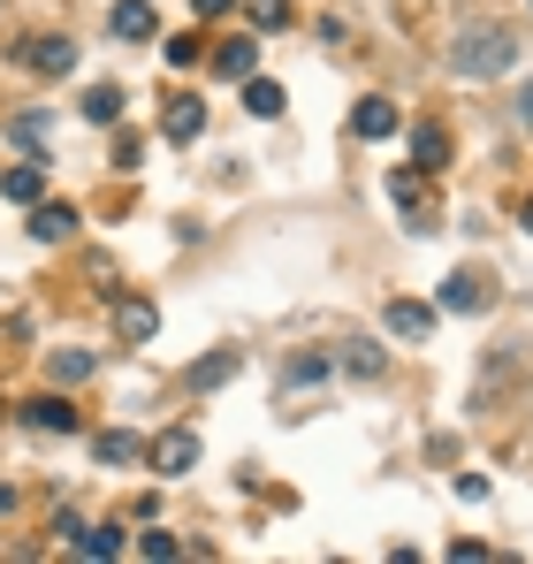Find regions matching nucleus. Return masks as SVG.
Returning a JSON list of instances; mask_svg holds the SVG:
<instances>
[{"label":"nucleus","mask_w":533,"mask_h":564,"mask_svg":"<svg viewBox=\"0 0 533 564\" xmlns=\"http://www.w3.org/2000/svg\"><path fill=\"white\" fill-rule=\"evenodd\" d=\"M519 62V39L503 31V23H465L457 39H449V77H465V85H488V77H503Z\"/></svg>","instance_id":"1"},{"label":"nucleus","mask_w":533,"mask_h":564,"mask_svg":"<svg viewBox=\"0 0 533 564\" xmlns=\"http://www.w3.org/2000/svg\"><path fill=\"white\" fill-rule=\"evenodd\" d=\"M145 458H153V473H161V480H183V473L198 466V435H191V427H161Z\"/></svg>","instance_id":"2"},{"label":"nucleus","mask_w":533,"mask_h":564,"mask_svg":"<svg viewBox=\"0 0 533 564\" xmlns=\"http://www.w3.org/2000/svg\"><path fill=\"white\" fill-rule=\"evenodd\" d=\"M23 420H31L39 435H77V427H85V412H77L69 397H31V404H23Z\"/></svg>","instance_id":"3"},{"label":"nucleus","mask_w":533,"mask_h":564,"mask_svg":"<svg viewBox=\"0 0 533 564\" xmlns=\"http://www.w3.org/2000/svg\"><path fill=\"white\" fill-rule=\"evenodd\" d=\"M198 130H206V99L176 93V99H168V115H161V138H168V145H191Z\"/></svg>","instance_id":"4"},{"label":"nucleus","mask_w":533,"mask_h":564,"mask_svg":"<svg viewBox=\"0 0 533 564\" xmlns=\"http://www.w3.org/2000/svg\"><path fill=\"white\" fill-rule=\"evenodd\" d=\"M153 328H161L153 297H115V336L122 344H153Z\"/></svg>","instance_id":"5"},{"label":"nucleus","mask_w":533,"mask_h":564,"mask_svg":"<svg viewBox=\"0 0 533 564\" xmlns=\"http://www.w3.org/2000/svg\"><path fill=\"white\" fill-rule=\"evenodd\" d=\"M351 130H358V138H396V130H404V115H396V99H373V93H366L351 107Z\"/></svg>","instance_id":"6"},{"label":"nucleus","mask_w":533,"mask_h":564,"mask_svg":"<svg viewBox=\"0 0 533 564\" xmlns=\"http://www.w3.org/2000/svg\"><path fill=\"white\" fill-rule=\"evenodd\" d=\"M389 191H396V206L412 214V229H435V214H427V184H420V161H412V169H396Z\"/></svg>","instance_id":"7"},{"label":"nucleus","mask_w":533,"mask_h":564,"mask_svg":"<svg viewBox=\"0 0 533 564\" xmlns=\"http://www.w3.org/2000/svg\"><path fill=\"white\" fill-rule=\"evenodd\" d=\"M31 237H39V245H69V237H77V206H46V198H39V206H31Z\"/></svg>","instance_id":"8"},{"label":"nucleus","mask_w":533,"mask_h":564,"mask_svg":"<svg viewBox=\"0 0 533 564\" xmlns=\"http://www.w3.org/2000/svg\"><path fill=\"white\" fill-rule=\"evenodd\" d=\"M23 62H31V69H39V77H69V62H77V46H69V39H54V31H46V39H31V54H23Z\"/></svg>","instance_id":"9"},{"label":"nucleus","mask_w":533,"mask_h":564,"mask_svg":"<svg viewBox=\"0 0 533 564\" xmlns=\"http://www.w3.org/2000/svg\"><path fill=\"white\" fill-rule=\"evenodd\" d=\"M115 39H161V23H153V0H115Z\"/></svg>","instance_id":"10"},{"label":"nucleus","mask_w":533,"mask_h":564,"mask_svg":"<svg viewBox=\"0 0 533 564\" xmlns=\"http://www.w3.org/2000/svg\"><path fill=\"white\" fill-rule=\"evenodd\" d=\"M0 191H8L15 206H39V198H46V161H23V169H8V176H0Z\"/></svg>","instance_id":"11"},{"label":"nucleus","mask_w":533,"mask_h":564,"mask_svg":"<svg viewBox=\"0 0 533 564\" xmlns=\"http://www.w3.org/2000/svg\"><path fill=\"white\" fill-rule=\"evenodd\" d=\"M412 161H420V169H449V130L443 122H420V130H412Z\"/></svg>","instance_id":"12"},{"label":"nucleus","mask_w":533,"mask_h":564,"mask_svg":"<svg viewBox=\"0 0 533 564\" xmlns=\"http://www.w3.org/2000/svg\"><path fill=\"white\" fill-rule=\"evenodd\" d=\"M252 62H260V46H252V39H221V46H214V69H221V77H237V85L252 77Z\"/></svg>","instance_id":"13"},{"label":"nucleus","mask_w":533,"mask_h":564,"mask_svg":"<svg viewBox=\"0 0 533 564\" xmlns=\"http://www.w3.org/2000/svg\"><path fill=\"white\" fill-rule=\"evenodd\" d=\"M389 336H412V344H420V336H435V313L412 305V297H396V305H389Z\"/></svg>","instance_id":"14"},{"label":"nucleus","mask_w":533,"mask_h":564,"mask_svg":"<svg viewBox=\"0 0 533 564\" xmlns=\"http://www.w3.org/2000/svg\"><path fill=\"white\" fill-rule=\"evenodd\" d=\"M237 367H244L237 351H206V359L191 367V389H221V381H237Z\"/></svg>","instance_id":"15"},{"label":"nucleus","mask_w":533,"mask_h":564,"mask_svg":"<svg viewBox=\"0 0 533 564\" xmlns=\"http://www.w3.org/2000/svg\"><path fill=\"white\" fill-rule=\"evenodd\" d=\"M46 381H62V389L91 381V351H46Z\"/></svg>","instance_id":"16"},{"label":"nucleus","mask_w":533,"mask_h":564,"mask_svg":"<svg viewBox=\"0 0 533 564\" xmlns=\"http://www.w3.org/2000/svg\"><path fill=\"white\" fill-rule=\"evenodd\" d=\"M244 107H252L260 122H274V115H282L290 99H282V85H274V77H244Z\"/></svg>","instance_id":"17"},{"label":"nucleus","mask_w":533,"mask_h":564,"mask_svg":"<svg viewBox=\"0 0 533 564\" xmlns=\"http://www.w3.org/2000/svg\"><path fill=\"white\" fill-rule=\"evenodd\" d=\"M91 458H99V466H130V458H138V435H130V427H107V435L91 443Z\"/></svg>","instance_id":"18"},{"label":"nucleus","mask_w":533,"mask_h":564,"mask_svg":"<svg viewBox=\"0 0 533 564\" xmlns=\"http://www.w3.org/2000/svg\"><path fill=\"white\" fill-rule=\"evenodd\" d=\"M77 557H91V564H115V557H122V527H85Z\"/></svg>","instance_id":"19"},{"label":"nucleus","mask_w":533,"mask_h":564,"mask_svg":"<svg viewBox=\"0 0 533 564\" xmlns=\"http://www.w3.org/2000/svg\"><path fill=\"white\" fill-rule=\"evenodd\" d=\"M443 305H449V313H480V305H488V290H480L472 275H449L443 282Z\"/></svg>","instance_id":"20"},{"label":"nucleus","mask_w":533,"mask_h":564,"mask_svg":"<svg viewBox=\"0 0 533 564\" xmlns=\"http://www.w3.org/2000/svg\"><path fill=\"white\" fill-rule=\"evenodd\" d=\"M198 54H206V39H198V31H176V39H161V62H168V69H191Z\"/></svg>","instance_id":"21"},{"label":"nucleus","mask_w":533,"mask_h":564,"mask_svg":"<svg viewBox=\"0 0 533 564\" xmlns=\"http://www.w3.org/2000/svg\"><path fill=\"white\" fill-rule=\"evenodd\" d=\"M115 115H122V93H115V85H91L85 93V122H115Z\"/></svg>","instance_id":"22"},{"label":"nucleus","mask_w":533,"mask_h":564,"mask_svg":"<svg viewBox=\"0 0 533 564\" xmlns=\"http://www.w3.org/2000/svg\"><path fill=\"white\" fill-rule=\"evenodd\" d=\"M305 381H328V359H320V351H313V359H290V367H282V389H305Z\"/></svg>","instance_id":"23"},{"label":"nucleus","mask_w":533,"mask_h":564,"mask_svg":"<svg viewBox=\"0 0 533 564\" xmlns=\"http://www.w3.org/2000/svg\"><path fill=\"white\" fill-rule=\"evenodd\" d=\"M138 550H145L153 564H176L183 557V542H176V534H161V527H153V534H138Z\"/></svg>","instance_id":"24"},{"label":"nucleus","mask_w":533,"mask_h":564,"mask_svg":"<svg viewBox=\"0 0 533 564\" xmlns=\"http://www.w3.org/2000/svg\"><path fill=\"white\" fill-rule=\"evenodd\" d=\"M252 23H260V31H282V23H290V0H252Z\"/></svg>","instance_id":"25"},{"label":"nucleus","mask_w":533,"mask_h":564,"mask_svg":"<svg viewBox=\"0 0 533 564\" xmlns=\"http://www.w3.org/2000/svg\"><path fill=\"white\" fill-rule=\"evenodd\" d=\"M138 161H145V138L122 130V138H115V169H138Z\"/></svg>","instance_id":"26"},{"label":"nucleus","mask_w":533,"mask_h":564,"mask_svg":"<svg viewBox=\"0 0 533 564\" xmlns=\"http://www.w3.org/2000/svg\"><path fill=\"white\" fill-rule=\"evenodd\" d=\"M344 367H351V375H366V381H373V375H381V367H389V359H381L373 344H358V351H351V359H344Z\"/></svg>","instance_id":"27"},{"label":"nucleus","mask_w":533,"mask_h":564,"mask_svg":"<svg viewBox=\"0 0 533 564\" xmlns=\"http://www.w3.org/2000/svg\"><path fill=\"white\" fill-rule=\"evenodd\" d=\"M15 145H31V153H39V145H46V115H23V122H15Z\"/></svg>","instance_id":"28"},{"label":"nucleus","mask_w":533,"mask_h":564,"mask_svg":"<svg viewBox=\"0 0 533 564\" xmlns=\"http://www.w3.org/2000/svg\"><path fill=\"white\" fill-rule=\"evenodd\" d=\"M237 0H191V15H229Z\"/></svg>","instance_id":"29"},{"label":"nucleus","mask_w":533,"mask_h":564,"mask_svg":"<svg viewBox=\"0 0 533 564\" xmlns=\"http://www.w3.org/2000/svg\"><path fill=\"white\" fill-rule=\"evenodd\" d=\"M519 122H526V130H533V85H526V93H519Z\"/></svg>","instance_id":"30"},{"label":"nucleus","mask_w":533,"mask_h":564,"mask_svg":"<svg viewBox=\"0 0 533 564\" xmlns=\"http://www.w3.org/2000/svg\"><path fill=\"white\" fill-rule=\"evenodd\" d=\"M8 511H15V488H8V480H0V519H8Z\"/></svg>","instance_id":"31"},{"label":"nucleus","mask_w":533,"mask_h":564,"mask_svg":"<svg viewBox=\"0 0 533 564\" xmlns=\"http://www.w3.org/2000/svg\"><path fill=\"white\" fill-rule=\"evenodd\" d=\"M526 229H533V198H526Z\"/></svg>","instance_id":"32"}]
</instances>
